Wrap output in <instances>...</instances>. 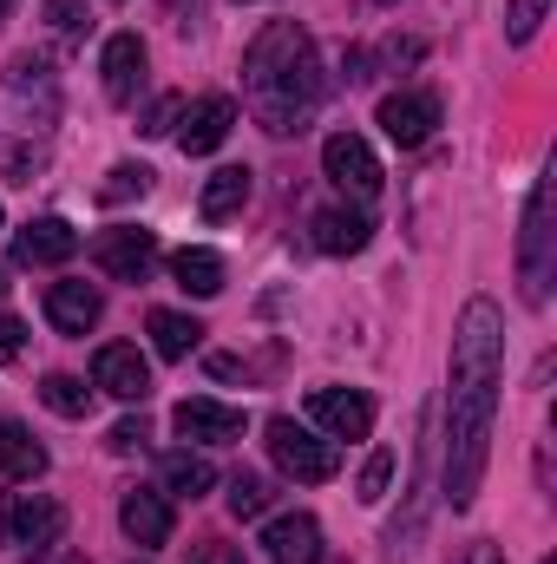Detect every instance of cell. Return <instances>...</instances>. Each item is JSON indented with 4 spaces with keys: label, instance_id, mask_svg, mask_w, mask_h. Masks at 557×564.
Listing matches in <instances>:
<instances>
[{
    "label": "cell",
    "instance_id": "obj_37",
    "mask_svg": "<svg viewBox=\"0 0 557 564\" xmlns=\"http://www.w3.org/2000/svg\"><path fill=\"white\" fill-rule=\"evenodd\" d=\"M66 564H86V558H66Z\"/></svg>",
    "mask_w": 557,
    "mask_h": 564
},
{
    "label": "cell",
    "instance_id": "obj_29",
    "mask_svg": "<svg viewBox=\"0 0 557 564\" xmlns=\"http://www.w3.org/2000/svg\"><path fill=\"white\" fill-rule=\"evenodd\" d=\"M177 119H184V99H157V106H151V112H144V139H164V132H171V126H177Z\"/></svg>",
    "mask_w": 557,
    "mask_h": 564
},
{
    "label": "cell",
    "instance_id": "obj_24",
    "mask_svg": "<svg viewBox=\"0 0 557 564\" xmlns=\"http://www.w3.org/2000/svg\"><path fill=\"white\" fill-rule=\"evenodd\" d=\"M40 401H46L59 421H86V414H92V388H86L79 375H46V381H40Z\"/></svg>",
    "mask_w": 557,
    "mask_h": 564
},
{
    "label": "cell",
    "instance_id": "obj_15",
    "mask_svg": "<svg viewBox=\"0 0 557 564\" xmlns=\"http://www.w3.org/2000/svg\"><path fill=\"white\" fill-rule=\"evenodd\" d=\"M171 421H177V433H184V440H204V446H223V440H243V408H223V401H204V394H197V401H177V414H171Z\"/></svg>",
    "mask_w": 557,
    "mask_h": 564
},
{
    "label": "cell",
    "instance_id": "obj_1",
    "mask_svg": "<svg viewBox=\"0 0 557 564\" xmlns=\"http://www.w3.org/2000/svg\"><path fill=\"white\" fill-rule=\"evenodd\" d=\"M499 381H505V315L485 295H472L459 315V335H452V388H446V499H452V512H466L485 479Z\"/></svg>",
    "mask_w": 557,
    "mask_h": 564
},
{
    "label": "cell",
    "instance_id": "obj_5",
    "mask_svg": "<svg viewBox=\"0 0 557 564\" xmlns=\"http://www.w3.org/2000/svg\"><path fill=\"white\" fill-rule=\"evenodd\" d=\"M321 171H328V184H335L341 197H354V204H374V197H381V184H387V171H381L374 144L354 139V132H335V139L321 144Z\"/></svg>",
    "mask_w": 557,
    "mask_h": 564
},
{
    "label": "cell",
    "instance_id": "obj_26",
    "mask_svg": "<svg viewBox=\"0 0 557 564\" xmlns=\"http://www.w3.org/2000/svg\"><path fill=\"white\" fill-rule=\"evenodd\" d=\"M151 191V171L144 164H112L106 184H99V204H125V197H144Z\"/></svg>",
    "mask_w": 557,
    "mask_h": 564
},
{
    "label": "cell",
    "instance_id": "obj_2",
    "mask_svg": "<svg viewBox=\"0 0 557 564\" xmlns=\"http://www.w3.org/2000/svg\"><path fill=\"white\" fill-rule=\"evenodd\" d=\"M243 93H250V112L263 132H302L321 106V53L308 40L302 20H270L250 53H243Z\"/></svg>",
    "mask_w": 557,
    "mask_h": 564
},
{
    "label": "cell",
    "instance_id": "obj_8",
    "mask_svg": "<svg viewBox=\"0 0 557 564\" xmlns=\"http://www.w3.org/2000/svg\"><path fill=\"white\" fill-rule=\"evenodd\" d=\"M7 539L13 545H33V552H53L66 539V506L46 499V492H20L13 512H7Z\"/></svg>",
    "mask_w": 557,
    "mask_h": 564
},
{
    "label": "cell",
    "instance_id": "obj_31",
    "mask_svg": "<svg viewBox=\"0 0 557 564\" xmlns=\"http://www.w3.org/2000/svg\"><path fill=\"white\" fill-rule=\"evenodd\" d=\"M46 13H53V26H59L66 40H73V33H86V20H79V7H73V0H46Z\"/></svg>",
    "mask_w": 557,
    "mask_h": 564
},
{
    "label": "cell",
    "instance_id": "obj_12",
    "mask_svg": "<svg viewBox=\"0 0 557 564\" xmlns=\"http://www.w3.org/2000/svg\"><path fill=\"white\" fill-rule=\"evenodd\" d=\"M263 558L270 564H321L328 545H321V525L308 512H282L263 525Z\"/></svg>",
    "mask_w": 557,
    "mask_h": 564
},
{
    "label": "cell",
    "instance_id": "obj_38",
    "mask_svg": "<svg viewBox=\"0 0 557 564\" xmlns=\"http://www.w3.org/2000/svg\"><path fill=\"white\" fill-rule=\"evenodd\" d=\"M545 564H551V558H545Z\"/></svg>",
    "mask_w": 557,
    "mask_h": 564
},
{
    "label": "cell",
    "instance_id": "obj_30",
    "mask_svg": "<svg viewBox=\"0 0 557 564\" xmlns=\"http://www.w3.org/2000/svg\"><path fill=\"white\" fill-rule=\"evenodd\" d=\"M20 355H26V322L0 308V361H20Z\"/></svg>",
    "mask_w": 557,
    "mask_h": 564
},
{
    "label": "cell",
    "instance_id": "obj_14",
    "mask_svg": "<svg viewBox=\"0 0 557 564\" xmlns=\"http://www.w3.org/2000/svg\"><path fill=\"white\" fill-rule=\"evenodd\" d=\"M99 315H106V295H99L92 282H53V289H46V322H53L59 335H92Z\"/></svg>",
    "mask_w": 557,
    "mask_h": 564
},
{
    "label": "cell",
    "instance_id": "obj_18",
    "mask_svg": "<svg viewBox=\"0 0 557 564\" xmlns=\"http://www.w3.org/2000/svg\"><path fill=\"white\" fill-rule=\"evenodd\" d=\"M374 243V224H368V210H348V204H335V210H321L315 217V250H328V257H361Z\"/></svg>",
    "mask_w": 557,
    "mask_h": 564
},
{
    "label": "cell",
    "instance_id": "obj_28",
    "mask_svg": "<svg viewBox=\"0 0 557 564\" xmlns=\"http://www.w3.org/2000/svg\"><path fill=\"white\" fill-rule=\"evenodd\" d=\"M545 13H551V0H512V26H505V33H512V46H525V40L545 26Z\"/></svg>",
    "mask_w": 557,
    "mask_h": 564
},
{
    "label": "cell",
    "instance_id": "obj_23",
    "mask_svg": "<svg viewBox=\"0 0 557 564\" xmlns=\"http://www.w3.org/2000/svg\"><path fill=\"white\" fill-rule=\"evenodd\" d=\"M171 276H177L184 295H217L223 289V257L217 250H177L171 257Z\"/></svg>",
    "mask_w": 557,
    "mask_h": 564
},
{
    "label": "cell",
    "instance_id": "obj_16",
    "mask_svg": "<svg viewBox=\"0 0 557 564\" xmlns=\"http://www.w3.org/2000/svg\"><path fill=\"white\" fill-rule=\"evenodd\" d=\"M99 73H106V99H112V106H132L139 86H144V40L139 33H112Z\"/></svg>",
    "mask_w": 557,
    "mask_h": 564
},
{
    "label": "cell",
    "instance_id": "obj_7",
    "mask_svg": "<svg viewBox=\"0 0 557 564\" xmlns=\"http://www.w3.org/2000/svg\"><path fill=\"white\" fill-rule=\"evenodd\" d=\"M308 421L328 440H368L374 433V401L361 388H315L308 394Z\"/></svg>",
    "mask_w": 557,
    "mask_h": 564
},
{
    "label": "cell",
    "instance_id": "obj_6",
    "mask_svg": "<svg viewBox=\"0 0 557 564\" xmlns=\"http://www.w3.org/2000/svg\"><path fill=\"white\" fill-rule=\"evenodd\" d=\"M92 263L112 282H144L151 263H157V237L139 230V224H119V230H99L92 237Z\"/></svg>",
    "mask_w": 557,
    "mask_h": 564
},
{
    "label": "cell",
    "instance_id": "obj_33",
    "mask_svg": "<svg viewBox=\"0 0 557 564\" xmlns=\"http://www.w3.org/2000/svg\"><path fill=\"white\" fill-rule=\"evenodd\" d=\"M197 564H243V552H237V545H217V539H210V545H197Z\"/></svg>",
    "mask_w": 557,
    "mask_h": 564
},
{
    "label": "cell",
    "instance_id": "obj_36",
    "mask_svg": "<svg viewBox=\"0 0 557 564\" xmlns=\"http://www.w3.org/2000/svg\"><path fill=\"white\" fill-rule=\"evenodd\" d=\"M0 295H7V276H0Z\"/></svg>",
    "mask_w": 557,
    "mask_h": 564
},
{
    "label": "cell",
    "instance_id": "obj_21",
    "mask_svg": "<svg viewBox=\"0 0 557 564\" xmlns=\"http://www.w3.org/2000/svg\"><path fill=\"white\" fill-rule=\"evenodd\" d=\"M197 341H204V328H197L190 315H177V308H151V348H157L164 361H184Z\"/></svg>",
    "mask_w": 557,
    "mask_h": 564
},
{
    "label": "cell",
    "instance_id": "obj_4",
    "mask_svg": "<svg viewBox=\"0 0 557 564\" xmlns=\"http://www.w3.org/2000/svg\"><path fill=\"white\" fill-rule=\"evenodd\" d=\"M270 459H276L288 479H302V486H321V479H335V473H341L335 440H321L315 426L288 421V414H276V421H270Z\"/></svg>",
    "mask_w": 557,
    "mask_h": 564
},
{
    "label": "cell",
    "instance_id": "obj_35",
    "mask_svg": "<svg viewBox=\"0 0 557 564\" xmlns=\"http://www.w3.org/2000/svg\"><path fill=\"white\" fill-rule=\"evenodd\" d=\"M13 7H20V0H0V20H7V13H13Z\"/></svg>",
    "mask_w": 557,
    "mask_h": 564
},
{
    "label": "cell",
    "instance_id": "obj_13",
    "mask_svg": "<svg viewBox=\"0 0 557 564\" xmlns=\"http://www.w3.org/2000/svg\"><path fill=\"white\" fill-rule=\"evenodd\" d=\"M433 126H439V99H433V93H387V99H381V132L401 144V151L426 144Z\"/></svg>",
    "mask_w": 557,
    "mask_h": 564
},
{
    "label": "cell",
    "instance_id": "obj_20",
    "mask_svg": "<svg viewBox=\"0 0 557 564\" xmlns=\"http://www.w3.org/2000/svg\"><path fill=\"white\" fill-rule=\"evenodd\" d=\"M0 473H7V479H40V473H46V446H40L20 421H0Z\"/></svg>",
    "mask_w": 557,
    "mask_h": 564
},
{
    "label": "cell",
    "instance_id": "obj_34",
    "mask_svg": "<svg viewBox=\"0 0 557 564\" xmlns=\"http://www.w3.org/2000/svg\"><path fill=\"white\" fill-rule=\"evenodd\" d=\"M459 564H505V558H499L492 545H472V552H466V558H459Z\"/></svg>",
    "mask_w": 557,
    "mask_h": 564
},
{
    "label": "cell",
    "instance_id": "obj_25",
    "mask_svg": "<svg viewBox=\"0 0 557 564\" xmlns=\"http://www.w3.org/2000/svg\"><path fill=\"white\" fill-rule=\"evenodd\" d=\"M270 499H276V492H270L263 473H237V479H230V512H237V519H263Z\"/></svg>",
    "mask_w": 557,
    "mask_h": 564
},
{
    "label": "cell",
    "instance_id": "obj_3",
    "mask_svg": "<svg viewBox=\"0 0 557 564\" xmlns=\"http://www.w3.org/2000/svg\"><path fill=\"white\" fill-rule=\"evenodd\" d=\"M557 230H551V171L532 184L525 197V230H518V276H525V302L545 308L551 302V276H557V257H551Z\"/></svg>",
    "mask_w": 557,
    "mask_h": 564
},
{
    "label": "cell",
    "instance_id": "obj_10",
    "mask_svg": "<svg viewBox=\"0 0 557 564\" xmlns=\"http://www.w3.org/2000/svg\"><path fill=\"white\" fill-rule=\"evenodd\" d=\"M92 388H106L112 401H144L151 394V361H144L132 341H106L92 355Z\"/></svg>",
    "mask_w": 557,
    "mask_h": 564
},
{
    "label": "cell",
    "instance_id": "obj_11",
    "mask_svg": "<svg viewBox=\"0 0 557 564\" xmlns=\"http://www.w3.org/2000/svg\"><path fill=\"white\" fill-rule=\"evenodd\" d=\"M73 250H79V230H73L66 217H33V224L13 237V263H20V270H59Z\"/></svg>",
    "mask_w": 557,
    "mask_h": 564
},
{
    "label": "cell",
    "instance_id": "obj_22",
    "mask_svg": "<svg viewBox=\"0 0 557 564\" xmlns=\"http://www.w3.org/2000/svg\"><path fill=\"white\" fill-rule=\"evenodd\" d=\"M217 486V466L204 459V453H164V492H177V499H204Z\"/></svg>",
    "mask_w": 557,
    "mask_h": 564
},
{
    "label": "cell",
    "instance_id": "obj_19",
    "mask_svg": "<svg viewBox=\"0 0 557 564\" xmlns=\"http://www.w3.org/2000/svg\"><path fill=\"white\" fill-rule=\"evenodd\" d=\"M243 204H250V164H223V171H210V177H204V191H197V210H204L210 224L237 217Z\"/></svg>",
    "mask_w": 557,
    "mask_h": 564
},
{
    "label": "cell",
    "instance_id": "obj_17",
    "mask_svg": "<svg viewBox=\"0 0 557 564\" xmlns=\"http://www.w3.org/2000/svg\"><path fill=\"white\" fill-rule=\"evenodd\" d=\"M119 525H125L132 545H164V539H171V506H164V492L132 486V492L119 499Z\"/></svg>",
    "mask_w": 557,
    "mask_h": 564
},
{
    "label": "cell",
    "instance_id": "obj_9",
    "mask_svg": "<svg viewBox=\"0 0 557 564\" xmlns=\"http://www.w3.org/2000/svg\"><path fill=\"white\" fill-rule=\"evenodd\" d=\"M230 132H237V99H223V93L184 106V119H177V144H184V158H210Z\"/></svg>",
    "mask_w": 557,
    "mask_h": 564
},
{
    "label": "cell",
    "instance_id": "obj_27",
    "mask_svg": "<svg viewBox=\"0 0 557 564\" xmlns=\"http://www.w3.org/2000/svg\"><path fill=\"white\" fill-rule=\"evenodd\" d=\"M387 479H394V453H374L361 466V506H381L387 499Z\"/></svg>",
    "mask_w": 557,
    "mask_h": 564
},
{
    "label": "cell",
    "instance_id": "obj_32",
    "mask_svg": "<svg viewBox=\"0 0 557 564\" xmlns=\"http://www.w3.org/2000/svg\"><path fill=\"white\" fill-rule=\"evenodd\" d=\"M144 440H151V433H144V421H119V426H112V453H139Z\"/></svg>",
    "mask_w": 557,
    "mask_h": 564
}]
</instances>
